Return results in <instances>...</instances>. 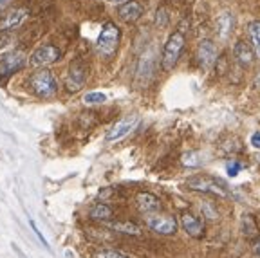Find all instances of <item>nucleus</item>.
<instances>
[{"instance_id": "28", "label": "nucleus", "mask_w": 260, "mask_h": 258, "mask_svg": "<svg viewBox=\"0 0 260 258\" xmlns=\"http://www.w3.org/2000/svg\"><path fill=\"white\" fill-rule=\"evenodd\" d=\"M253 253H255V256H260V240H256V244L253 246Z\"/></svg>"}, {"instance_id": "25", "label": "nucleus", "mask_w": 260, "mask_h": 258, "mask_svg": "<svg viewBox=\"0 0 260 258\" xmlns=\"http://www.w3.org/2000/svg\"><path fill=\"white\" fill-rule=\"evenodd\" d=\"M240 170H242V165H240L237 159H232V161L226 163V172H228V175H230V177H237Z\"/></svg>"}, {"instance_id": "3", "label": "nucleus", "mask_w": 260, "mask_h": 258, "mask_svg": "<svg viewBox=\"0 0 260 258\" xmlns=\"http://www.w3.org/2000/svg\"><path fill=\"white\" fill-rule=\"evenodd\" d=\"M29 87L38 98H53L58 92V81L51 71L40 69L29 78Z\"/></svg>"}, {"instance_id": "5", "label": "nucleus", "mask_w": 260, "mask_h": 258, "mask_svg": "<svg viewBox=\"0 0 260 258\" xmlns=\"http://www.w3.org/2000/svg\"><path fill=\"white\" fill-rule=\"evenodd\" d=\"M146 226L150 228L154 233L162 235V237H170L177 231V220L170 215L161 213H148L146 217Z\"/></svg>"}, {"instance_id": "30", "label": "nucleus", "mask_w": 260, "mask_h": 258, "mask_svg": "<svg viewBox=\"0 0 260 258\" xmlns=\"http://www.w3.org/2000/svg\"><path fill=\"white\" fill-rule=\"evenodd\" d=\"M9 4H11V0H0V9H4Z\"/></svg>"}, {"instance_id": "18", "label": "nucleus", "mask_w": 260, "mask_h": 258, "mask_svg": "<svg viewBox=\"0 0 260 258\" xmlns=\"http://www.w3.org/2000/svg\"><path fill=\"white\" fill-rule=\"evenodd\" d=\"M204 157H206L204 152L191 150V152H186L181 155V163H183V166H188V168H199V166H203L204 161H206Z\"/></svg>"}, {"instance_id": "23", "label": "nucleus", "mask_w": 260, "mask_h": 258, "mask_svg": "<svg viewBox=\"0 0 260 258\" xmlns=\"http://www.w3.org/2000/svg\"><path fill=\"white\" fill-rule=\"evenodd\" d=\"M29 226H31V230H32V233L37 235V238L40 240V244L45 247L47 251H51V246H49V242H47V238L44 237V233H42L40 230H38V226H37V222L32 220V218H29Z\"/></svg>"}, {"instance_id": "6", "label": "nucleus", "mask_w": 260, "mask_h": 258, "mask_svg": "<svg viewBox=\"0 0 260 258\" xmlns=\"http://www.w3.org/2000/svg\"><path fill=\"white\" fill-rule=\"evenodd\" d=\"M61 60V51L53 44H45L35 51V53L29 56V63L32 67H45V65L56 63Z\"/></svg>"}, {"instance_id": "9", "label": "nucleus", "mask_w": 260, "mask_h": 258, "mask_svg": "<svg viewBox=\"0 0 260 258\" xmlns=\"http://www.w3.org/2000/svg\"><path fill=\"white\" fill-rule=\"evenodd\" d=\"M138 125V116H126L119 119L118 123H114L110 130L107 132V141H119L125 136H128Z\"/></svg>"}, {"instance_id": "2", "label": "nucleus", "mask_w": 260, "mask_h": 258, "mask_svg": "<svg viewBox=\"0 0 260 258\" xmlns=\"http://www.w3.org/2000/svg\"><path fill=\"white\" fill-rule=\"evenodd\" d=\"M119 40H121V31L114 22H105L102 25V31H100V37H98L96 47L98 53L103 54L105 58H110L116 51H118Z\"/></svg>"}, {"instance_id": "17", "label": "nucleus", "mask_w": 260, "mask_h": 258, "mask_svg": "<svg viewBox=\"0 0 260 258\" xmlns=\"http://www.w3.org/2000/svg\"><path fill=\"white\" fill-rule=\"evenodd\" d=\"M240 226H242V235L249 240H255V238L260 237V228L256 224L255 217L251 213H244L242 215V222H240Z\"/></svg>"}, {"instance_id": "12", "label": "nucleus", "mask_w": 260, "mask_h": 258, "mask_svg": "<svg viewBox=\"0 0 260 258\" xmlns=\"http://www.w3.org/2000/svg\"><path fill=\"white\" fill-rule=\"evenodd\" d=\"M118 16L126 24H134L143 16V6L139 2H136V0H128V2L119 6Z\"/></svg>"}, {"instance_id": "8", "label": "nucleus", "mask_w": 260, "mask_h": 258, "mask_svg": "<svg viewBox=\"0 0 260 258\" xmlns=\"http://www.w3.org/2000/svg\"><path fill=\"white\" fill-rule=\"evenodd\" d=\"M85 80H87L85 63L81 60L73 61L69 67V74H67V81H65L67 90H69V92H78V90H81V87L85 85Z\"/></svg>"}, {"instance_id": "27", "label": "nucleus", "mask_w": 260, "mask_h": 258, "mask_svg": "<svg viewBox=\"0 0 260 258\" xmlns=\"http://www.w3.org/2000/svg\"><path fill=\"white\" fill-rule=\"evenodd\" d=\"M249 143H251V146L255 150H260V130H256V132L251 134V137H249Z\"/></svg>"}, {"instance_id": "21", "label": "nucleus", "mask_w": 260, "mask_h": 258, "mask_svg": "<svg viewBox=\"0 0 260 258\" xmlns=\"http://www.w3.org/2000/svg\"><path fill=\"white\" fill-rule=\"evenodd\" d=\"M249 38H251V45L255 49V54L260 56V20H253L248 25Z\"/></svg>"}, {"instance_id": "22", "label": "nucleus", "mask_w": 260, "mask_h": 258, "mask_svg": "<svg viewBox=\"0 0 260 258\" xmlns=\"http://www.w3.org/2000/svg\"><path fill=\"white\" fill-rule=\"evenodd\" d=\"M83 101H85V105H102L107 101V96L103 92H87Z\"/></svg>"}, {"instance_id": "24", "label": "nucleus", "mask_w": 260, "mask_h": 258, "mask_svg": "<svg viewBox=\"0 0 260 258\" xmlns=\"http://www.w3.org/2000/svg\"><path fill=\"white\" fill-rule=\"evenodd\" d=\"M96 258H130V256H126L125 253L116 249H102L96 253Z\"/></svg>"}, {"instance_id": "29", "label": "nucleus", "mask_w": 260, "mask_h": 258, "mask_svg": "<svg viewBox=\"0 0 260 258\" xmlns=\"http://www.w3.org/2000/svg\"><path fill=\"white\" fill-rule=\"evenodd\" d=\"M253 85H255L256 89H260V71H258V73H256L255 80H253Z\"/></svg>"}, {"instance_id": "19", "label": "nucleus", "mask_w": 260, "mask_h": 258, "mask_svg": "<svg viewBox=\"0 0 260 258\" xmlns=\"http://www.w3.org/2000/svg\"><path fill=\"white\" fill-rule=\"evenodd\" d=\"M109 226H110V230L118 231V233H123V235H132V237H139V235H141V228L130 220L112 222V224H109Z\"/></svg>"}, {"instance_id": "10", "label": "nucleus", "mask_w": 260, "mask_h": 258, "mask_svg": "<svg viewBox=\"0 0 260 258\" xmlns=\"http://www.w3.org/2000/svg\"><path fill=\"white\" fill-rule=\"evenodd\" d=\"M197 58L204 69H211L217 63V47L211 40H201L197 49Z\"/></svg>"}, {"instance_id": "26", "label": "nucleus", "mask_w": 260, "mask_h": 258, "mask_svg": "<svg viewBox=\"0 0 260 258\" xmlns=\"http://www.w3.org/2000/svg\"><path fill=\"white\" fill-rule=\"evenodd\" d=\"M201 211H203V213L206 215L208 218H211V220H213V218H217V211L213 210V208H211L208 202H204V204L201 206Z\"/></svg>"}, {"instance_id": "20", "label": "nucleus", "mask_w": 260, "mask_h": 258, "mask_svg": "<svg viewBox=\"0 0 260 258\" xmlns=\"http://www.w3.org/2000/svg\"><path fill=\"white\" fill-rule=\"evenodd\" d=\"M112 215H114L112 208L107 206V204H102V202L96 204V206H92L90 211H89V217L92 218V220H98V222H107Z\"/></svg>"}, {"instance_id": "32", "label": "nucleus", "mask_w": 260, "mask_h": 258, "mask_svg": "<svg viewBox=\"0 0 260 258\" xmlns=\"http://www.w3.org/2000/svg\"><path fill=\"white\" fill-rule=\"evenodd\" d=\"M258 163H260V155H258Z\"/></svg>"}, {"instance_id": "16", "label": "nucleus", "mask_w": 260, "mask_h": 258, "mask_svg": "<svg viewBox=\"0 0 260 258\" xmlns=\"http://www.w3.org/2000/svg\"><path fill=\"white\" fill-rule=\"evenodd\" d=\"M136 204H138V208L143 211V213H155V211L159 210V206H161V202H159V199L155 197L154 194H148V191H141V194L136 195Z\"/></svg>"}, {"instance_id": "4", "label": "nucleus", "mask_w": 260, "mask_h": 258, "mask_svg": "<svg viewBox=\"0 0 260 258\" xmlns=\"http://www.w3.org/2000/svg\"><path fill=\"white\" fill-rule=\"evenodd\" d=\"M186 188L193 191H203V194L217 195V197H228L226 186L210 175H193L186 181Z\"/></svg>"}, {"instance_id": "14", "label": "nucleus", "mask_w": 260, "mask_h": 258, "mask_svg": "<svg viewBox=\"0 0 260 258\" xmlns=\"http://www.w3.org/2000/svg\"><path fill=\"white\" fill-rule=\"evenodd\" d=\"M181 226H183V230L193 238H201L204 235V224L201 222V218L195 217L193 213L181 215Z\"/></svg>"}, {"instance_id": "31", "label": "nucleus", "mask_w": 260, "mask_h": 258, "mask_svg": "<svg viewBox=\"0 0 260 258\" xmlns=\"http://www.w3.org/2000/svg\"><path fill=\"white\" fill-rule=\"evenodd\" d=\"M112 4H125V2H128V0H110Z\"/></svg>"}, {"instance_id": "1", "label": "nucleus", "mask_w": 260, "mask_h": 258, "mask_svg": "<svg viewBox=\"0 0 260 258\" xmlns=\"http://www.w3.org/2000/svg\"><path fill=\"white\" fill-rule=\"evenodd\" d=\"M184 44H186V37H184L183 29H177V31H174L170 37H168L167 44L162 47V56H161L162 69H165L167 73L174 71V67L177 65L179 58H181V53H183V49H184Z\"/></svg>"}, {"instance_id": "7", "label": "nucleus", "mask_w": 260, "mask_h": 258, "mask_svg": "<svg viewBox=\"0 0 260 258\" xmlns=\"http://www.w3.org/2000/svg\"><path fill=\"white\" fill-rule=\"evenodd\" d=\"M27 58L20 51H9V53L0 54V76H11L18 73L25 65Z\"/></svg>"}, {"instance_id": "13", "label": "nucleus", "mask_w": 260, "mask_h": 258, "mask_svg": "<svg viewBox=\"0 0 260 258\" xmlns=\"http://www.w3.org/2000/svg\"><path fill=\"white\" fill-rule=\"evenodd\" d=\"M27 16H29V11L25 8L15 9V11L8 13V15L0 20V31H13V29H18L25 22Z\"/></svg>"}, {"instance_id": "11", "label": "nucleus", "mask_w": 260, "mask_h": 258, "mask_svg": "<svg viewBox=\"0 0 260 258\" xmlns=\"http://www.w3.org/2000/svg\"><path fill=\"white\" fill-rule=\"evenodd\" d=\"M233 56H235L237 63H239L240 67H249V65H253V61H255V49H253V45H249L248 42L239 40L235 44V47H233Z\"/></svg>"}, {"instance_id": "15", "label": "nucleus", "mask_w": 260, "mask_h": 258, "mask_svg": "<svg viewBox=\"0 0 260 258\" xmlns=\"http://www.w3.org/2000/svg\"><path fill=\"white\" fill-rule=\"evenodd\" d=\"M235 29V16L230 11H222L217 16V35L220 40H228Z\"/></svg>"}]
</instances>
